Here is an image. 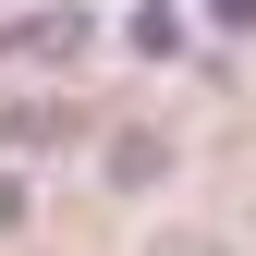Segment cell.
Instances as JSON below:
<instances>
[{"instance_id": "obj_1", "label": "cell", "mask_w": 256, "mask_h": 256, "mask_svg": "<svg viewBox=\"0 0 256 256\" xmlns=\"http://www.w3.org/2000/svg\"><path fill=\"white\" fill-rule=\"evenodd\" d=\"M158 171H171V146H158V134H110V183H122V196H146Z\"/></svg>"}, {"instance_id": "obj_2", "label": "cell", "mask_w": 256, "mask_h": 256, "mask_svg": "<svg viewBox=\"0 0 256 256\" xmlns=\"http://www.w3.org/2000/svg\"><path fill=\"white\" fill-rule=\"evenodd\" d=\"M146 256H220V244L208 232H171V244H146Z\"/></svg>"}]
</instances>
